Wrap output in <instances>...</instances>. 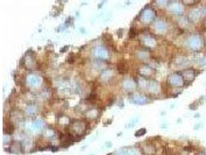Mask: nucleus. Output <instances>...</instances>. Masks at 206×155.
Returning a JSON list of instances; mask_svg holds the SVG:
<instances>
[{
	"label": "nucleus",
	"instance_id": "f257e3e1",
	"mask_svg": "<svg viewBox=\"0 0 206 155\" xmlns=\"http://www.w3.org/2000/svg\"><path fill=\"white\" fill-rule=\"evenodd\" d=\"M117 70L120 74H126L128 71V66L127 64L123 62H120L117 64Z\"/></svg>",
	"mask_w": 206,
	"mask_h": 155
},
{
	"label": "nucleus",
	"instance_id": "f03ea898",
	"mask_svg": "<svg viewBox=\"0 0 206 155\" xmlns=\"http://www.w3.org/2000/svg\"><path fill=\"white\" fill-rule=\"evenodd\" d=\"M129 36L130 38H133L135 36V30L133 28H131L129 32Z\"/></svg>",
	"mask_w": 206,
	"mask_h": 155
}]
</instances>
